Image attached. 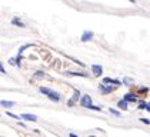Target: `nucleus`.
Masks as SVG:
<instances>
[{
  "instance_id": "f257e3e1",
  "label": "nucleus",
  "mask_w": 150,
  "mask_h": 137,
  "mask_svg": "<svg viewBox=\"0 0 150 137\" xmlns=\"http://www.w3.org/2000/svg\"><path fill=\"white\" fill-rule=\"evenodd\" d=\"M39 91L42 93V94H45L47 99L50 100V102L53 103H59L60 100H62V96H60V93H57V91L52 90L50 87H46V86H40L39 87Z\"/></svg>"
},
{
  "instance_id": "f03ea898",
  "label": "nucleus",
  "mask_w": 150,
  "mask_h": 137,
  "mask_svg": "<svg viewBox=\"0 0 150 137\" xmlns=\"http://www.w3.org/2000/svg\"><path fill=\"white\" fill-rule=\"evenodd\" d=\"M80 97H81L80 90H74L73 91V96L67 100V106H69V107H74V106H76V103H79Z\"/></svg>"
},
{
  "instance_id": "7ed1b4c3",
  "label": "nucleus",
  "mask_w": 150,
  "mask_h": 137,
  "mask_svg": "<svg viewBox=\"0 0 150 137\" xmlns=\"http://www.w3.org/2000/svg\"><path fill=\"white\" fill-rule=\"evenodd\" d=\"M79 104H80L81 107H89V106H92L93 104V100H92V97L89 96V94H83L80 97V100H79Z\"/></svg>"
},
{
  "instance_id": "20e7f679",
  "label": "nucleus",
  "mask_w": 150,
  "mask_h": 137,
  "mask_svg": "<svg viewBox=\"0 0 150 137\" xmlns=\"http://www.w3.org/2000/svg\"><path fill=\"white\" fill-rule=\"evenodd\" d=\"M102 83L103 84H107V86H115V87H119L122 84V81L117 79H112V77H103L102 79Z\"/></svg>"
},
{
  "instance_id": "39448f33",
  "label": "nucleus",
  "mask_w": 150,
  "mask_h": 137,
  "mask_svg": "<svg viewBox=\"0 0 150 137\" xmlns=\"http://www.w3.org/2000/svg\"><path fill=\"white\" fill-rule=\"evenodd\" d=\"M99 90L102 91V94H110V93H113L116 90L115 86H107V84H103V83H100L99 84Z\"/></svg>"
},
{
  "instance_id": "423d86ee",
  "label": "nucleus",
  "mask_w": 150,
  "mask_h": 137,
  "mask_svg": "<svg viewBox=\"0 0 150 137\" xmlns=\"http://www.w3.org/2000/svg\"><path fill=\"white\" fill-rule=\"evenodd\" d=\"M122 100H125L126 103H136L139 100V97H137L136 93H126V94L123 96Z\"/></svg>"
},
{
  "instance_id": "0eeeda50",
  "label": "nucleus",
  "mask_w": 150,
  "mask_h": 137,
  "mask_svg": "<svg viewBox=\"0 0 150 137\" xmlns=\"http://www.w3.org/2000/svg\"><path fill=\"white\" fill-rule=\"evenodd\" d=\"M93 36H94V33H93L92 30H84L83 32V34H81L80 40L83 42V43H86V42H90L93 39Z\"/></svg>"
},
{
  "instance_id": "6e6552de",
  "label": "nucleus",
  "mask_w": 150,
  "mask_h": 137,
  "mask_svg": "<svg viewBox=\"0 0 150 137\" xmlns=\"http://www.w3.org/2000/svg\"><path fill=\"white\" fill-rule=\"evenodd\" d=\"M92 73L94 77H100L103 74V67L100 64H93L92 66Z\"/></svg>"
},
{
  "instance_id": "1a4fd4ad",
  "label": "nucleus",
  "mask_w": 150,
  "mask_h": 137,
  "mask_svg": "<svg viewBox=\"0 0 150 137\" xmlns=\"http://www.w3.org/2000/svg\"><path fill=\"white\" fill-rule=\"evenodd\" d=\"M26 120V121H37V117H36L35 114H29V113H23V114H20V120Z\"/></svg>"
},
{
  "instance_id": "9d476101",
  "label": "nucleus",
  "mask_w": 150,
  "mask_h": 137,
  "mask_svg": "<svg viewBox=\"0 0 150 137\" xmlns=\"http://www.w3.org/2000/svg\"><path fill=\"white\" fill-rule=\"evenodd\" d=\"M16 103L12 102V100H0V106L1 107H4V109H10V107H13Z\"/></svg>"
},
{
  "instance_id": "9b49d317",
  "label": "nucleus",
  "mask_w": 150,
  "mask_h": 137,
  "mask_svg": "<svg viewBox=\"0 0 150 137\" xmlns=\"http://www.w3.org/2000/svg\"><path fill=\"white\" fill-rule=\"evenodd\" d=\"M12 24H14V26H16V27H26V24H24L23 22H22V20H20V19H19V17H13L12 19Z\"/></svg>"
},
{
  "instance_id": "f8f14e48",
  "label": "nucleus",
  "mask_w": 150,
  "mask_h": 137,
  "mask_svg": "<svg viewBox=\"0 0 150 137\" xmlns=\"http://www.w3.org/2000/svg\"><path fill=\"white\" fill-rule=\"evenodd\" d=\"M67 76H79V77H87V73L83 71H66Z\"/></svg>"
},
{
  "instance_id": "ddd939ff",
  "label": "nucleus",
  "mask_w": 150,
  "mask_h": 137,
  "mask_svg": "<svg viewBox=\"0 0 150 137\" xmlns=\"http://www.w3.org/2000/svg\"><path fill=\"white\" fill-rule=\"evenodd\" d=\"M117 107H119V110H125V112H126L127 109H129V103H126L125 100H119Z\"/></svg>"
},
{
  "instance_id": "4468645a",
  "label": "nucleus",
  "mask_w": 150,
  "mask_h": 137,
  "mask_svg": "<svg viewBox=\"0 0 150 137\" xmlns=\"http://www.w3.org/2000/svg\"><path fill=\"white\" fill-rule=\"evenodd\" d=\"M22 60H23V54H17L14 57V64L16 67H22Z\"/></svg>"
},
{
  "instance_id": "2eb2a0df",
  "label": "nucleus",
  "mask_w": 150,
  "mask_h": 137,
  "mask_svg": "<svg viewBox=\"0 0 150 137\" xmlns=\"http://www.w3.org/2000/svg\"><path fill=\"white\" fill-rule=\"evenodd\" d=\"M45 76H46V73L43 70H37L35 74H33V79H43Z\"/></svg>"
},
{
  "instance_id": "dca6fc26",
  "label": "nucleus",
  "mask_w": 150,
  "mask_h": 137,
  "mask_svg": "<svg viewBox=\"0 0 150 137\" xmlns=\"http://www.w3.org/2000/svg\"><path fill=\"white\" fill-rule=\"evenodd\" d=\"M29 47H35V44H30V43H29V44L20 46V47H19V50H17V54H22L24 50H26V49H29Z\"/></svg>"
},
{
  "instance_id": "f3484780",
  "label": "nucleus",
  "mask_w": 150,
  "mask_h": 137,
  "mask_svg": "<svg viewBox=\"0 0 150 137\" xmlns=\"http://www.w3.org/2000/svg\"><path fill=\"white\" fill-rule=\"evenodd\" d=\"M7 116H9V117H12V119H14V120H19V121H20V116H17V114H14V113H12V112H10V110H7Z\"/></svg>"
},
{
  "instance_id": "a211bd4d",
  "label": "nucleus",
  "mask_w": 150,
  "mask_h": 137,
  "mask_svg": "<svg viewBox=\"0 0 150 137\" xmlns=\"http://www.w3.org/2000/svg\"><path fill=\"white\" fill-rule=\"evenodd\" d=\"M87 109H90V110H94V112H102V107H100V106H94V104L89 106Z\"/></svg>"
},
{
  "instance_id": "6ab92c4d",
  "label": "nucleus",
  "mask_w": 150,
  "mask_h": 137,
  "mask_svg": "<svg viewBox=\"0 0 150 137\" xmlns=\"http://www.w3.org/2000/svg\"><path fill=\"white\" fill-rule=\"evenodd\" d=\"M109 112H110V114H113V116H120V112H119V110H116V109H113V107H110V109H109Z\"/></svg>"
},
{
  "instance_id": "aec40b11",
  "label": "nucleus",
  "mask_w": 150,
  "mask_h": 137,
  "mask_svg": "<svg viewBox=\"0 0 150 137\" xmlns=\"http://www.w3.org/2000/svg\"><path fill=\"white\" fill-rule=\"evenodd\" d=\"M122 84L130 86V84H132V79H129V77H125V79H123V81H122Z\"/></svg>"
},
{
  "instance_id": "412c9836",
  "label": "nucleus",
  "mask_w": 150,
  "mask_h": 137,
  "mask_svg": "<svg viewBox=\"0 0 150 137\" xmlns=\"http://www.w3.org/2000/svg\"><path fill=\"white\" fill-rule=\"evenodd\" d=\"M146 103H147V102H139V106H137L139 110H144V107H146Z\"/></svg>"
},
{
  "instance_id": "4be33fe9",
  "label": "nucleus",
  "mask_w": 150,
  "mask_h": 137,
  "mask_svg": "<svg viewBox=\"0 0 150 137\" xmlns=\"http://www.w3.org/2000/svg\"><path fill=\"white\" fill-rule=\"evenodd\" d=\"M0 73H1V74H7V70L4 68V66H3L1 61H0Z\"/></svg>"
},
{
  "instance_id": "5701e85b",
  "label": "nucleus",
  "mask_w": 150,
  "mask_h": 137,
  "mask_svg": "<svg viewBox=\"0 0 150 137\" xmlns=\"http://www.w3.org/2000/svg\"><path fill=\"white\" fill-rule=\"evenodd\" d=\"M139 91H140V93H143V94H144V93H149V87H142Z\"/></svg>"
},
{
  "instance_id": "b1692460",
  "label": "nucleus",
  "mask_w": 150,
  "mask_h": 137,
  "mask_svg": "<svg viewBox=\"0 0 150 137\" xmlns=\"http://www.w3.org/2000/svg\"><path fill=\"white\" fill-rule=\"evenodd\" d=\"M140 121H142V123H144V124H147V126L150 124V120H149V119H140Z\"/></svg>"
},
{
  "instance_id": "393cba45",
  "label": "nucleus",
  "mask_w": 150,
  "mask_h": 137,
  "mask_svg": "<svg viewBox=\"0 0 150 137\" xmlns=\"http://www.w3.org/2000/svg\"><path fill=\"white\" fill-rule=\"evenodd\" d=\"M144 110H147V112L150 113V102H149V103H146V107H144Z\"/></svg>"
},
{
  "instance_id": "a878e982",
  "label": "nucleus",
  "mask_w": 150,
  "mask_h": 137,
  "mask_svg": "<svg viewBox=\"0 0 150 137\" xmlns=\"http://www.w3.org/2000/svg\"><path fill=\"white\" fill-rule=\"evenodd\" d=\"M9 64H12V66H16V64H14V59H9Z\"/></svg>"
},
{
  "instance_id": "bb28decb",
  "label": "nucleus",
  "mask_w": 150,
  "mask_h": 137,
  "mask_svg": "<svg viewBox=\"0 0 150 137\" xmlns=\"http://www.w3.org/2000/svg\"><path fill=\"white\" fill-rule=\"evenodd\" d=\"M69 136H70V137H79V136H77V134H74V133H70Z\"/></svg>"
}]
</instances>
